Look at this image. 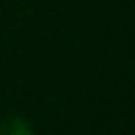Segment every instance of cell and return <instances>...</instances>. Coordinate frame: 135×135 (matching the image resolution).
Wrapping results in <instances>:
<instances>
[{
  "label": "cell",
  "mask_w": 135,
  "mask_h": 135,
  "mask_svg": "<svg viewBox=\"0 0 135 135\" xmlns=\"http://www.w3.org/2000/svg\"><path fill=\"white\" fill-rule=\"evenodd\" d=\"M0 133L2 135H29L32 126L23 119V117H9L0 124Z\"/></svg>",
  "instance_id": "cell-1"
}]
</instances>
